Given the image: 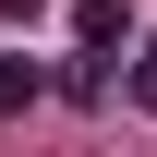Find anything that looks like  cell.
<instances>
[{"label": "cell", "mask_w": 157, "mask_h": 157, "mask_svg": "<svg viewBox=\"0 0 157 157\" xmlns=\"http://www.w3.org/2000/svg\"><path fill=\"white\" fill-rule=\"evenodd\" d=\"M133 36V0H73V48H121Z\"/></svg>", "instance_id": "obj_1"}, {"label": "cell", "mask_w": 157, "mask_h": 157, "mask_svg": "<svg viewBox=\"0 0 157 157\" xmlns=\"http://www.w3.org/2000/svg\"><path fill=\"white\" fill-rule=\"evenodd\" d=\"M12 109H36V60H0V121Z\"/></svg>", "instance_id": "obj_2"}, {"label": "cell", "mask_w": 157, "mask_h": 157, "mask_svg": "<svg viewBox=\"0 0 157 157\" xmlns=\"http://www.w3.org/2000/svg\"><path fill=\"white\" fill-rule=\"evenodd\" d=\"M133 109L157 121V36H145V73H133Z\"/></svg>", "instance_id": "obj_3"}, {"label": "cell", "mask_w": 157, "mask_h": 157, "mask_svg": "<svg viewBox=\"0 0 157 157\" xmlns=\"http://www.w3.org/2000/svg\"><path fill=\"white\" fill-rule=\"evenodd\" d=\"M36 12H48V0H0V24H36Z\"/></svg>", "instance_id": "obj_4"}]
</instances>
